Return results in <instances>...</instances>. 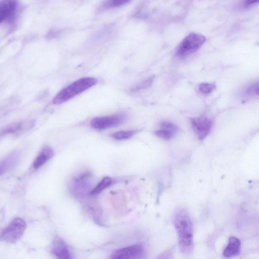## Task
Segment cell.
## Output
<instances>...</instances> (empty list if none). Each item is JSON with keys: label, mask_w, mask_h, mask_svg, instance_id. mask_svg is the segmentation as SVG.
<instances>
[{"label": "cell", "mask_w": 259, "mask_h": 259, "mask_svg": "<svg viewBox=\"0 0 259 259\" xmlns=\"http://www.w3.org/2000/svg\"><path fill=\"white\" fill-rule=\"evenodd\" d=\"M174 224L180 251L184 254H190L193 247V229L188 212L183 209L177 210L174 217Z\"/></svg>", "instance_id": "cell-1"}, {"label": "cell", "mask_w": 259, "mask_h": 259, "mask_svg": "<svg viewBox=\"0 0 259 259\" xmlns=\"http://www.w3.org/2000/svg\"><path fill=\"white\" fill-rule=\"evenodd\" d=\"M98 80L93 77L80 78L61 90L53 98L54 104L65 102L97 84Z\"/></svg>", "instance_id": "cell-2"}, {"label": "cell", "mask_w": 259, "mask_h": 259, "mask_svg": "<svg viewBox=\"0 0 259 259\" xmlns=\"http://www.w3.org/2000/svg\"><path fill=\"white\" fill-rule=\"evenodd\" d=\"M205 39V36L201 34L191 33L178 46L176 54L180 57H186L200 48Z\"/></svg>", "instance_id": "cell-3"}, {"label": "cell", "mask_w": 259, "mask_h": 259, "mask_svg": "<svg viewBox=\"0 0 259 259\" xmlns=\"http://www.w3.org/2000/svg\"><path fill=\"white\" fill-rule=\"evenodd\" d=\"M26 228L25 222L21 218H16L2 231L1 239L7 242L15 243L20 239Z\"/></svg>", "instance_id": "cell-4"}, {"label": "cell", "mask_w": 259, "mask_h": 259, "mask_svg": "<svg viewBox=\"0 0 259 259\" xmlns=\"http://www.w3.org/2000/svg\"><path fill=\"white\" fill-rule=\"evenodd\" d=\"M19 11L18 0H1L0 23L12 25L15 23Z\"/></svg>", "instance_id": "cell-5"}, {"label": "cell", "mask_w": 259, "mask_h": 259, "mask_svg": "<svg viewBox=\"0 0 259 259\" xmlns=\"http://www.w3.org/2000/svg\"><path fill=\"white\" fill-rule=\"evenodd\" d=\"M125 119V116L123 114L97 117L91 120L90 125L96 130H105L119 125Z\"/></svg>", "instance_id": "cell-6"}, {"label": "cell", "mask_w": 259, "mask_h": 259, "mask_svg": "<svg viewBox=\"0 0 259 259\" xmlns=\"http://www.w3.org/2000/svg\"><path fill=\"white\" fill-rule=\"evenodd\" d=\"M144 255L143 246L135 244L116 250L111 257L114 259H137L142 258Z\"/></svg>", "instance_id": "cell-7"}, {"label": "cell", "mask_w": 259, "mask_h": 259, "mask_svg": "<svg viewBox=\"0 0 259 259\" xmlns=\"http://www.w3.org/2000/svg\"><path fill=\"white\" fill-rule=\"evenodd\" d=\"M191 123L193 131L200 140H203L208 135L212 126V121L204 116L192 118Z\"/></svg>", "instance_id": "cell-8"}, {"label": "cell", "mask_w": 259, "mask_h": 259, "mask_svg": "<svg viewBox=\"0 0 259 259\" xmlns=\"http://www.w3.org/2000/svg\"><path fill=\"white\" fill-rule=\"evenodd\" d=\"M52 253L59 258H71V255L66 243L61 239H55L51 246Z\"/></svg>", "instance_id": "cell-9"}, {"label": "cell", "mask_w": 259, "mask_h": 259, "mask_svg": "<svg viewBox=\"0 0 259 259\" xmlns=\"http://www.w3.org/2000/svg\"><path fill=\"white\" fill-rule=\"evenodd\" d=\"M161 129L155 132V135L158 137L169 140L171 139L179 131V127L174 123L164 121L160 124Z\"/></svg>", "instance_id": "cell-10"}, {"label": "cell", "mask_w": 259, "mask_h": 259, "mask_svg": "<svg viewBox=\"0 0 259 259\" xmlns=\"http://www.w3.org/2000/svg\"><path fill=\"white\" fill-rule=\"evenodd\" d=\"M34 122L32 120L20 121L12 123L5 127L1 134H16L23 131L29 130L33 127Z\"/></svg>", "instance_id": "cell-11"}, {"label": "cell", "mask_w": 259, "mask_h": 259, "mask_svg": "<svg viewBox=\"0 0 259 259\" xmlns=\"http://www.w3.org/2000/svg\"><path fill=\"white\" fill-rule=\"evenodd\" d=\"M53 155L54 151L51 147H44L34 159L32 164L33 168L37 169L41 167Z\"/></svg>", "instance_id": "cell-12"}, {"label": "cell", "mask_w": 259, "mask_h": 259, "mask_svg": "<svg viewBox=\"0 0 259 259\" xmlns=\"http://www.w3.org/2000/svg\"><path fill=\"white\" fill-rule=\"evenodd\" d=\"M240 246L241 242L239 239L235 237H230L223 255L225 257H230L238 254L240 251Z\"/></svg>", "instance_id": "cell-13"}, {"label": "cell", "mask_w": 259, "mask_h": 259, "mask_svg": "<svg viewBox=\"0 0 259 259\" xmlns=\"http://www.w3.org/2000/svg\"><path fill=\"white\" fill-rule=\"evenodd\" d=\"M19 158V155L17 152H14L9 155L3 161L1 162V173H5L9 169L12 168L17 163Z\"/></svg>", "instance_id": "cell-14"}, {"label": "cell", "mask_w": 259, "mask_h": 259, "mask_svg": "<svg viewBox=\"0 0 259 259\" xmlns=\"http://www.w3.org/2000/svg\"><path fill=\"white\" fill-rule=\"evenodd\" d=\"M112 179L109 177H105L91 191V195H96L100 193L104 189L108 188L112 183Z\"/></svg>", "instance_id": "cell-15"}, {"label": "cell", "mask_w": 259, "mask_h": 259, "mask_svg": "<svg viewBox=\"0 0 259 259\" xmlns=\"http://www.w3.org/2000/svg\"><path fill=\"white\" fill-rule=\"evenodd\" d=\"M137 132V130L119 131L113 133L111 136L113 138L118 140H125L131 138Z\"/></svg>", "instance_id": "cell-16"}, {"label": "cell", "mask_w": 259, "mask_h": 259, "mask_svg": "<svg viewBox=\"0 0 259 259\" xmlns=\"http://www.w3.org/2000/svg\"><path fill=\"white\" fill-rule=\"evenodd\" d=\"M154 76H151L144 80L138 83L131 89L132 92H137L146 89L150 87L154 79Z\"/></svg>", "instance_id": "cell-17"}, {"label": "cell", "mask_w": 259, "mask_h": 259, "mask_svg": "<svg viewBox=\"0 0 259 259\" xmlns=\"http://www.w3.org/2000/svg\"><path fill=\"white\" fill-rule=\"evenodd\" d=\"M215 88L214 83H202L199 86V90L201 93L206 95L210 93Z\"/></svg>", "instance_id": "cell-18"}, {"label": "cell", "mask_w": 259, "mask_h": 259, "mask_svg": "<svg viewBox=\"0 0 259 259\" xmlns=\"http://www.w3.org/2000/svg\"><path fill=\"white\" fill-rule=\"evenodd\" d=\"M128 1L130 0H107L104 4V7L106 8L117 7L127 3Z\"/></svg>", "instance_id": "cell-19"}, {"label": "cell", "mask_w": 259, "mask_h": 259, "mask_svg": "<svg viewBox=\"0 0 259 259\" xmlns=\"http://www.w3.org/2000/svg\"><path fill=\"white\" fill-rule=\"evenodd\" d=\"M259 3V0H245L244 5L245 8H247L253 4Z\"/></svg>", "instance_id": "cell-20"}, {"label": "cell", "mask_w": 259, "mask_h": 259, "mask_svg": "<svg viewBox=\"0 0 259 259\" xmlns=\"http://www.w3.org/2000/svg\"><path fill=\"white\" fill-rule=\"evenodd\" d=\"M255 93L256 94L259 95V86L255 89Z\"/></svg>", "instance_id": "cell-21"}]
</instances>
